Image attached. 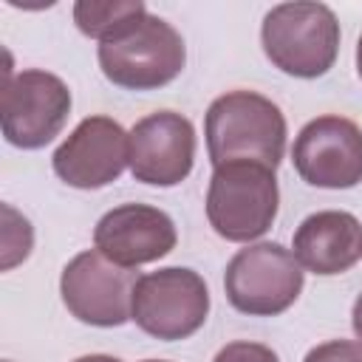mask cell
<instances>
[{"instance_id": "obj_15", "label": "cell", "mask_w": 362, "mask_h": 362, "mask_svg": "<svg viewBox=\"0 0 362 362\" xmlns=\"http://www.w3.org/2000/svg\"><path fill=\"white\" fill-rule=\"evenodd\" d=\"M3 272L14 269L17 263H23L28 255H31V246H34V229L28 223L25 215H20L11 204H3Z\"/></svg>"}, {"instance_id": "obj_1", "label": "cell", "mask_w": 362, "mask_h": 362, "mask_svg": "<svg viewBox=\"0 0 362 362\" xmlns=\"http://www.w3.org/2000/svg\"><path fill=\"white\" fill-rule=\"evenodd\" d=\"M206 153L212 167L229 161H255L277 170L286 153V116L263 93L226 90L204 116Z\"/></svg>"}, {"instance_id": "obj_16", "label": "cell", "mask_w": 362, "mask_h": 362, "mask_svg": "<svg viewBox=\"0 0 362 362\" xmlns=\"http://www.w3.org/2000/svg\"><path fill=\"white\" fill-rule=\"evenodd\" d=\"M212 362H280L277 354L263 345V342H249V339H235L226 342Z\"/></svg>"}, {"instance_id": "obj_3", "label": "cell", "mask_w": 362, "mask_h": 362, "mask_svg": "<svg viewBox=\"0 0 362 362\" xmlns=\"http://www.w3.org/2000/svg\"><path fill=\"white\" fill-rule=\"evenodd\" d=\"M266 59L288 76L317 79L339 54V23L325 3L294 0L272 6L260 25Z\"/></svg>"}, {"instance_id": "obj_21", "label": "cell", "mask_w": 362, "mask_h": 362, "mask_svg": "<svg viewBox=\"0 0 362 362\" xmlns=\"http://www.w3.org/2000/svg\"><path fill=\"white\" fill-rule=\"evenodd\" d=\"M144 362H167V359H144Z\"/></svg>"}, {"instance_id": "obj_14", "label": "cell", "mask_w": 362, "mask_h": 362, "mask_svg": "<svg viewBox=\"0 0 362 362\" xmlns=\"http://www.w3.org/2000/svg\"><path fill=\"white\" fill-rule=\"evenodd\" d=\"M144 11L147 6L141 0H76L74 23L85 37L102 42Z\"/></svg>"}, {"instance_id": "obj_22", "label": "cell", "mask_w": 362, "mask_h": 362, "mask_svg": "<svg viewBox=\"0 0 362 362\" xmlns=\"http://www.w3.org/2000/svg\"><path fill=\"white\" fill-rule=\"evenodd\" d=\"M6 362H11V359H6Z\"/></svg>"}, {"instance_id": "obj_5", "label": "cell", "mask_w": 362, "mask_h": 362, "mask_svg": "<svg viewBox=\"0 0 362 362\" xmlns=\"http://www.w3.org/2000/svg\"><path fill=\"white\" fill-rule=\"evenodd\" d=\"M305 283V269L294 252L260 240L240 249L223 272V291L232 308L249 317H277L294 305Z\"/></svg>"}, {"instance_id": "obj_10", "label": "cell", "mask_w": 362, "mask_h": 362, "mask_svg": "<svg viewBox=\"0 0 362 362\" xmlns=\"http://www.w3.org/2000/svg\"><path fill=\"white\" fill-rule=\"evenodd\" d=\"M51 167L74 189H102L130 167V133L110 116H88L54 150Z\"/></svg>"}, {"instance_id": "obj_13", "label": "cell", "mask_w": 362, "mask_h": 362, "mask_svg": "<svg viewBox=\"0 0 362 362\" xmlns=\"http://www.w3.org/2000/svg\"><path fill=\"white\" fill-rule=\"evenodd\" d=\"M291 252L297 263L311 274H342L362 260V223L342 209L314 212L294 229Z\"/></svg>"}, {"instance_id": "obj_12", "label": "cell", "mask_w": 362, "mask_h": 362, "mask_svg": "<svg viewBox=\"0 0 362 362\" xmlns=\"http://www.w3.org/2000/svg\"><path fill=\"white\" fill-rule=\"evenodd\" d=\"M178 243L173 218L150 204H122L93 226V249L124 269L156 263Z\"/></svg>"}, {"instance_id": "obj_20", "label": "cell", "mask_w": 362, "mask_h": 362, "mask_svg": "<svg viewBox=\"0 0 362 362\" xmlns=\"http://www.w3.org/2000/svg\"><path fill=\"white\" fill-rule=\"evenodd\" d=\"M356 74L362 79V34H359V42H356Z\"/></svg>"}, {"instance_id": "obj_7", "label": "cell", "mask_w": 362, "mask_h": 362, "mask_svg": "<svg viewBox=\"0 0 362 362\" xmlns=\"http://www.w3.org/2000/svg\"><path fill=\"white\" fill-rule=\"evenodd\" d=\"M71 116L68 85L48 71L25 68L11 74L6 68L0 93V127L11 147L40 150L59 136Z\"/></svg>"}, {"instance_id": "obj_19", "label": "cell", "mask_w": 362, "mask_h": 362, "mask_svg": "<svg viewBox=\"0 0 362 362\" xmlns=\"http://www.w3.org/2000/svg\"><path fill=\"white\" fill-rule=\"evenodd\" d=\"M74 362H122V359H116L110 354H85V356H79Z\"/></svg>"}, {"instance_id": "obj_18", "label": "cell", "mask_w": 362, "mask_h": 362, "mask_svg": "<svg viewBox=\"0 0 362 362\" xmlns=\"http://www.w3.org/2000/svg\"><path fill=\"white\" fill-rule=\"evenodd\" d=\"M351 325H354V334L362 345V294L354 300V311H351Z\"/></svg>"}, {"instance_id": "obj_17", "label": "cell", "mask_w": 362, "mask_h": 362, "mask_svg": "<svg viewBox=\"0 0 362 362\" xmlns=\"http://www.w3.org/2000/svg\"><path fill=\"white\" fill-rule=\"evenodd\" d=\"M303 362H362V345L351 339H328L311 348Z\"/></svg>"}, {"instance_id": "obj_9", "label": "cell", "mask_w": 362, "mask_h": 362, "mask_svg": "<svg viewBox=\"0 0 362 362\" xmlns=\"http://www.w3.org/2000/svg\"><path fill=\"white\" fill-rule=\"evenodd\" d=\"M291 161L311 187L351 189L362 181V127L337 113L317 116L300 127Z\"/></svg>"}, {"instance_id": "obj_4", "label": "cell", "mask_w": 362, "mask_h": 362, "mask_svg": "<svg viewBox=\"0 0 362 362\" xmlns=\"http://www.w3.org/2000/svg\"><path fill=\"white\" fill-rule=\"evenodd\" d=\"M277 175L266 164L229 161L212 167L206 187V221L218 238L229 243H252L263 238L277 218Z\"/></svg>"}, {"instance_id": "obj_6", "label": "cell", "mask_w": 362, "mask_h": 362, "mask_svg": "<svg viewBox=\"0 0 362 362\" xmlns=\"http://www.w3.org/2000/svg\"><path fill=\"white\" fill-rule=\"evenodd\" d=\"M209 288L195 269L167 266L139 277L133 291V322L161 339H187L206 322Z\"/></svg>"}, {"instance_id": "obj_8", "label": "cell", "mask_w": 362, "mask_h": 362, "mask_svg": "<svg viewBox=\"0 0 362 362\" xmlns=\"http://www.w3.org/2000/svg\"><path fill=\"white\" fill-rule=\"evenodd\" d=\"M141 274L116 266L96 249L74 255L59 274V294L71 317L93 328H119L133 317V291Z\"/></svg>"}, {"instance_id": "obj_11", "label": "cell", "mask_w": 362, "mask_h": 362, "mask_svg": "<svg viewBox=\"0 0 362 362\" xmlns=\"http://www.w3.org/2000/svg\"><path fill=\"white\" fill-rule=\"evenodd\" d=\"M195 164V127L175 110H156L130 127V173L150 187L181 184Z\"/></svg>"}, {"instance_id": "obj_2", "label": "cell", "mask_w": 362, "mask_h": 362, "mask_svg": "<svg viewBox=\"0 0 362 362\" xmlns=\"http://www.w3.org/2000/svg\"><path fill=\"white\" fill-rule=\"evenodd\" d=\"M99 68L107 82L124 90H158L187 62L184 37L161 17L144 11L99 42Z\"/></svg>"}]
</instances>
